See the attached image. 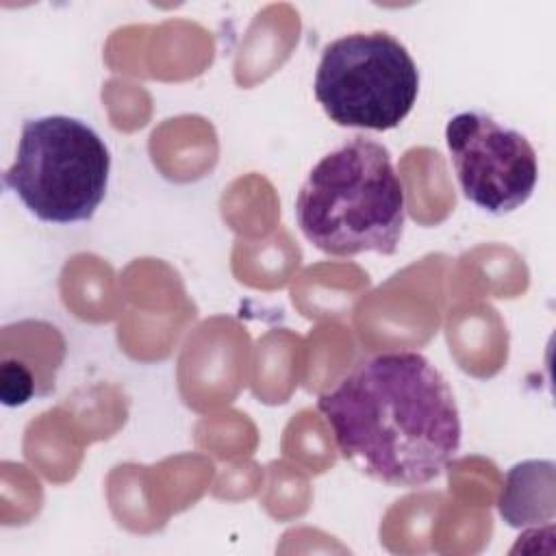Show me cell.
Returning a JSON list of instances; mask_svg holds the SVG:
<instances>
[{"mask_svg":"<svg viewBox=\"0 0 556 556\" xmlns=\"http://www.w3.org/2000/svg\"><path fill=\"white\" fill-rule=\"evenodd\" d=\"M317 408L337 450L384 486L417 489L437 480L460 450V413L443 374L417 352L361 361Z\"/></svg>","mask_w":556,"mask_h":556,"instance_id":"6da1fadb","label":"cell"},{"mask_svg":"<svg viewBox=\"0 0 556 556\" xmlns=\"http://www.w3.org/2000/svg\"><path fill=\"white\" fill-rule=\"evenodd\" d=\"M406 198L391 152L363 135L324 154L295 195V222L330 256L397 252Z\"/></svg>","mask_w":556,"mask_h":556,"instance_id":"7a4b0ae2","label":"cell"},{"mask_svg":"<svg viewBox=\"0 0 556 556\" xmlns=\"http://www.w3.org/2000/svg\"><path fill=\"white\" fill-rule=\"evenodd\" d=\"M111 154L83 119H26L2 182L41 222L76 224L93 217L106 195Z\"/></svg>","mask_w":556,"mask_h":556,"instance_id":"3957f363","label":"cell"},{"mask_svg":"<svg viewBox=\"0 0 556 556\" xmlns=\"http://www.w3.org/2000/svg\"><path fill=\"white\" fill-rule=\"evenodd\" d=\"M313 91L330 122L391 130L413 111L419 70L406 46L391 33L358 30L326 43Z\"/></svg>","mask_w":556,"mask_h":556,"instance_id":"277c9868","label":"cell"},{"mask_svg":"<svg viewBox=\"0 0 556 556\" xmlns=\"http://www.w3.org/2000/svg\"><path fill=\"white\" fill-rule=\"evenodd\" d=\"M445 143L463 195L491 215L523 206L539 180V161L528 137L482 111L447 119Z\"/></svg>","mask_w":556,"mask_h":556,"instance_id":"5b68a950","label":"cell"},{"mask_svg":"<svg viewBox=\"0 0 556 556\" xmlns=\"http://www.w3.org/2000/svg\"><path fill=\"white\" fill-rule=\"evenodd\" d=\"M549 469H554V463L549 460H526L515 465L506 476V486L500 497V515L502 519L513 526H530L539 523V519H552L543 508H539V500L554 504V489L539 491V480Z\"/></svg>","mask_w":556,"mask_h":556,"instance_id":"8992f818","label":"cell"}]
</instances>
